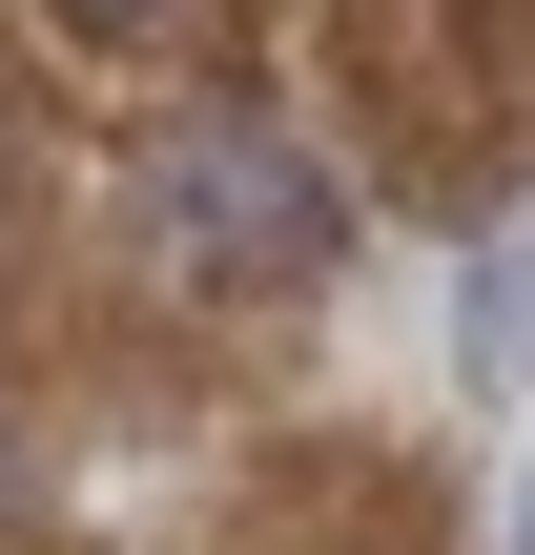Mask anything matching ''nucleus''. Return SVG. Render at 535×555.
Wrapping results in <instances>:
<instances>
[{"mask_svg": "<svg viewBox=\"0 0 535 555\" xmlns=\"http://www.w3.org/2000/svg\"><path fill=\"white\" fill-rule=\"evenodd\" d=\"M144 247L206 268V288H309V268L351 247V206H330V165H309L268 103H186V124L144 144Z\"/></svg>", "mask_w": 535, "mask_h": 555, "instance_id": "1", "label": "nucleus"}, {"mask_svg": "<svg viewBox=\"0 0 535 555\" xmlns=\"http://www.w3.org/2000/svg\"><path fill=\"white\" fill-rule=\"evenodd\" d=\"M454 371H474V391L535 371V227H495V247L454 268Z\"/></svg>", "mask_w": 535, "mask_h": 555, "instance_id": "2", "label": "nucleus"}, {"mask_svg": "<svg viewBox=\"0 0 535 555\" xmlns=\"http://www.w3.org/2000/svg\"><path fill=\"white\" fill-rule=\"evenodd\" d=\"M41 21H62V41H124V21H165V0H41Z\"/></svg>", "mask_w": 535, "mask_h": 555, "instance_id": "3", "label": "nucleus"}, {"mask_svg": "<svg viewBox=\"0 0 535 555\" xmlns=\"http://www.w3.org/2000/svg\"><path fill=\"white\" fill-rule=\"evenodd\" d=\"M515 555H535V453H515Z\"/></svg>", "mask_w": 535, "mask_h": 555, "instance_id": "4", "label": "nucleus"}, {"mask_svg": "<svg viewBox=\"0 0 535 555\" xmlns=\"http://www.w3.org/2000/svg\"><path fill=\"white\" fill-rule=\"evenodd\" d=\"M0 515H21V433H0Z\"/></svg>", "mask_w": 535, "mask_h": 555, "instance_id": "5", "label": "nucleus"}]
</instances>
